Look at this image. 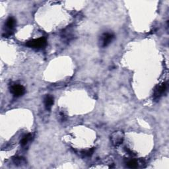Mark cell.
Masks as SVG:
<instances>
[{
	"label": "cell",
	"mask_w": 169,
	"mask_h": 169,
	"mask_svg": "<svg viewBox=\"0 0 169 169\" xmlns=\"http://www.w3.org/2000/svg\"><path fill=\"white\" fill-rule=\"evenodd\" d=\"M47 44V40L45 37H41L37 39H34L27 42L26 45L28 47L33 48H44Z\"/></svg>",
	"instance_id": "1"
},
{
	"label": "cell",
	"mask_w": 169,
	"mask_h": 169,
	"mask_svg": "<svg viewBox=\"0 0 169 169\" xmlns=\"http://www.w3.org/2000/svg\"><path fill=\"white\" fill-rule=\"evenodd\" d=\"M110 138H111L112 143L114 146H119V145H121L122 142H123L124 136L122 132L117 131V132H114L112 134Z\"/></svg>",
	"instance_id": "2"
},
{
	"label": "cell",
	"mask_w": 169,
	"mask_h": 169,
	"mask_svg": "<svg viewBox=\"0 0 169 169\" xmlns=\"http://www.w3.org/2000/svg\"><path fill=\"white\" fill-rule=\"evenodd\" d=\"M11 92L12 93L14 97H19L25 94V87L21 85H13L11 86L10 89Z\"/></svg>",
	"instance_id": "3"
},
{
	"label": "cell",
	"mask_w": 169,
	"mask_h": 169,
	"mask_svg": "<svg viewBox=\"0 0 169 169\" xmlns=\"http://www.w3.org/2000/svg\"><path fill=\"white\" fill-rule=\"evenodd\" d=\"M114 38V34L110 32L104 33V34H102L101 39V46H102V47H106V46H107L112 42Z\"/></svg>",
	"instance_id": "4"
},
{
	"label": "cell",
	"mask_w": 169,
	"mask_h": 169,
	"mask_svg": "<svg viewBox=\"0 0 169 169\" xmlns=\"http://www.w3.org/2000/svg\"><path fill=\"white\" fill-rule=\"evenodd\" d=\"M167 85L165 83L161 84L159 86H157L155 90L154 95H153L154 98L155 99V100L159 99L163 95V94H165V92L167 91Z\"/></svg>",
	"instance_id": "5"
},
{
	"label": "cell",
	"mask_w": 169,
	"mask_h": 169,
	"mask_svg": "<svg viewBox=\"0 0 169 169\" xmlns=\"http://www.w3.org/2000/svg\"><path fill=\"white\" fill-rule=\"evenodd\" d=\"M44 103L46 109L48 110H50L54 104V97L50 95H46V97L44 98Z\"/></svg>",
	"instance_id": "6"
},
{
	"label": "cell",
	"mask_w": 169,
	"mask_h": 169,
	"mask_svg": "<svg viewBox=\"0 0 169 169\" xmlns=\"http://www.w3.org/2000/svg\"><path fill=\"white\" fill-rule=\"evenodd\" d=\"M15 25H16V21L13 17H9L6 21V23H5V26H6V28L9 30V32L7 33V36L11 35V31L14 28Z\"/></svg>",
	"instance_id": "7"
},
{
	"label": "cell",
	"mask_w": 169,
	"mask_h": 169,
	"mask_svg": "<svg viewBox=\"0 0 169 169\" xmlns=\"http://www.w3.org/2000/svg\"><path fill=\"white\" fill-rule=\"evenodd\" d=\"M31 139V135L30 133L27 134V135H26L25 137H23V138L21 140V145H22V146H25V145H26L27 144V143L30 141V139Z\"/></svg>",
	"instance_id": "8"
},
{
	"label": "cell",
	"mask_w": 169,
	"mask_h": 169,
	"mask_svg": "<svg viewBox=\"0 0 169 169\" xmlns=\"http://www.w3.org/2000/svg\"><path fill=\"white\" fill-rule=\"evenodd\" d=\"M127 166L131 168H135L138 167V162L135 159L130 160L127 162Z\"/></svg>",
	"instance_id": "9"
},
{
	"label": "cell",
	"mask_w": 169,
	"mask_h": 169,
	"mask_svg": "<svg viewBox=\"0 0 169 169\" xmlns=\"http://www.w3.org/2000/svg\"><path fill=\"white\" fill-rule=\"evenodd\" d=\"M13 162L15 165H21L23 162H25V159L21 157H16V158L13 159Z\"/></svg>",
	"instance_id": "10"
},
{
	"label": "cell",
	"mask_w": 169,
	"mask_h": 169,
	"mask_svg": "<svg viewBox=\"0 0 169 169\" xmlns=\"http://www.w3.org/2000/svg\"><path fill=\"white\" fill-rule=\"evenodd\" d=\"M93 152H94V149H89V151H85L84 154L86 156H91V155H92Z\"/></svg>",
	"instance_id": "11"
}]
</instances>
